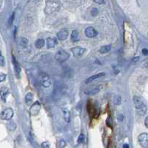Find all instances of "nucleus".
I'll list each match as a JSON object with an SVG mask.
<instances>
[{
  "instance_id": "f257e3e1",
  "label": "nucleus",
  "mask_w": 148,
  "mask_h": 148,
  "mask_svg": "<svg viewBox=\"0 0 148 148\" xmlns=\"http://www.w3.org/2000/svg\"><path fill=\"white\" fill-rule=\"evenodd\" d=\"M133 103L137 114H138L139 116H144L147 112V107L145 104L143 102L142 99L138 96H134Z\"/></svg>"
},
{
  "instance_id": "f03ea898",
  "label": "nucleus",
  "mask_w": 148,
  "mask_h": 148,
  "mask_svg": "<svg viewBox=\"0 0 148 148\" xmlns=\"http://www.w3.org/2000/svg\"><path fill=\"white\" fill-rule=\"evenodd\" d=\"M61 3L59 1H48L46 2L44 11L47 14H51L59 10Z\"/></svg>"
},
{
  "instance_id": "7ed1b4c3",
  "label": "nucleus",
  "mask_w": 148,
  "mask_h": 148,
  "mask_svg": "<svg viewBox=\"0 0 148 148\" xmlns=\"http://www.w3.org/2000/svg\"><path fill=\"white\" fill-rule=\"evenodd\" d=\"M55 59L59 62H64L67 61L69 57H70V54L64 50H59L55 55Z\"/></svg>"
},
{
  "instance_id": "20e7f679",
  "label": "nucleus",
  "mask_w": 148,
  "mask_h": 148,
  "mask_svg": "<svg viewBox=\"0 0 148 148\" xmlns=\"http://www.w3.org/2000/svg\"><path fill=\"white\" fill-rule=\"evenodd\" d=\"M14 112L12 108L7 107L4 109L1 113V118L6 121H11V119L13 117Z\"/></svg>"
},
{
  "instance_id": "39448f33",
  "label": "nucleus",
  "mask_w": 148,
  "mask_h": 148,
  "mask_svg": "<svg viewBox=\"0 0 148 148\" xmlns=\"http://www.w3.org/2000/svg\"><path fill=\"white\" fill-rule=\"evenodd\" d=\"M40 84L44 87H49L52 85V80L50 76L44 73H42L40 75Z\"/></svg>"
},
{
  "instance_id": "423d86ee",
  "label": "nucleus",
  "mask_w": 148,
  "mask_h": 148,
  "mask_svg": "<svg viewBox=\"0 0 148 148\" xmlns=\"http://www.w3.org/2000/svg\"><path fill=\"white\" fill-rule=\"evenodd\" d=\"M138 142L142 147L147 148L148 147V133H141L138 137Z\"/></svg>"
},
{
  "instance_id": "0eeeda50",
  "label": "nucleus",
  "mask_w": 148,
  "mask_h": 148,
  "mask_svg": "<svg viewBox=\"0 0 148 148\" xmlns=\"http://www.w3.org/2000/svg\"><path fill=\"white\" fill-rule=\"evenodd\" d=\"M42 108L41 104L39 102V101H36L35 103H33L32 105V106L30 108V113L31 116H36L38 115L39 113L40 112Z\"/></svg>"
},
{
  "instance_id": "6e6552de",
  "label": "nucleus",
  "mask_w": 148,
  "mask_h": 148,
  "mask_svg": "<svg viewBox=\"0 0 148 148\" xmlns=\"http://www.w3.org/2000/svg\"><path fill=\"white\" fill-rule=\"evenodd\" d=\"M70 51H71V53H73V56L79 57V56H82L83 54L85 53L86 49L84 48L79 47V46H77V47L72 48L70 49Z\"/></svg>"
},
{
  "instance_id": "1a4fd4ad",
  "label": "nucleus",
  "mask_w": 148,
  "mask_h": 148,
  "mask_svg": "<svg viewBox=\"0 0 148 148\" xmlns=\"http://www.w3.org/2000/svg\"><path fill=\"white\" fill-rule=\"evenodd\" d=\"M85 34L87 37H88V38L92 39V38L96 37L98 35V33L93 27H87L85 30Z\"/></svg>"
},
{
  "instance_id": "9d476101",
  "label": "nucleus",
  "mask_w": 148,
  "mask_h": 148,
  "mask_svg": "<svg viewBox=\"0 0 148 148\" xmlns=\"http://www.w3.org/2000/svg\"><path fill=\"white\" fill-rule=\"evenodd\" d=\"M68 35H69V32L68 31V30L62 29L57 33V38L59 40L63 41V40H65L68 38Z\"/></svg>"
},
{
  "instance_id": "9b49d317",
  "label": "nucleus",
  "mask_w": 148,
  "mask_h": 148,
  "mask_svg": "<svg viewBox=\"0 0 148 148\" xmlns=\"http://www.w3.org/2000/svg\"><path fill=\"white\" fill-rule=\"evenodd\" d=\"M58 42L57 39L55 38H52V37H48L47 39V48L48 49L53 48L57 44Z\"/></svg>"
},
{
  "instance_id": "f8f14e48",
  "label": "nucleus",
  "mask_w": 148,
  "mask_h": 148,
  "mask_svg": "<svg viewBox=\"0 0 148 148\" xmlns=\"http://www.w3.org/2000/svg\"><path fill=\"white\" fill-rule=\"evenodd\" d=\"M105 76V73H100L96 74V75H93V76H90L89 78H87L85 80V83H86V84H88V83H90L92 81H93L96 79H99L100 77H102V76Z\"/></svg>"
},
{
  "instance_id": "ddd939ff",
  "label": "nucleus",
  "mask_w": 148,
  "mask_h": 148,
  "mask_svg": "<svg viewBox=\"0 0 148 148\" xmlns=\"http://www.w3.org/2000/svg\"><path fill=\"white\" fill-rule=\"evenodd\" d=\"M62 113H63L64 120L66 122L69 123L70 122V113L69 110L67 108H63L62 109Z\"/></svg>"
},
{
  "instance_id": "4468645a",
  "label": "nucleus",
  "mask_w": 148,
  "mask_h": 148,
  "mask_svg": "<svg viewBox=\"0 0 148 148\" xmlns=\"http://www.w3.org/2000/svg\"><path fill=\"white\" fill-rule=\"evenodd\" d=\"M12 60H13V66H14V69H15V72H16V76L19 77V74H20V67H19V64L17 62V61L16 60L14 56H13L12 57Z\"/></svg>"
},
{
  "instance_id": "2eb2a0df",
  "label": "nucleus",
  "mask_w": 148,
  "mask_h": 148,
  "mask_svg": "<svg viewBox=\"0 0 148 148\" xmlns=\"http://www.w3.org/2000/svg\"><path fill=\"white\" fill-rule=\"evenodd\" d=\"M70 39H71V41L73 42H78L79 40V33L76 30L73 31L70 35Z\"/></svg>"
},
{
  "instance_id": "dca6fc26",
  "label": "nucleus",
  "mask_w": 148,
  "mask_h": 148,
  "mask_svg": "<svg viewBox=\"0 0 148 148\" xmlns=\"http://www.w3.org/2000/svg\"><path fill=\"white\" fill-rule=\"evenodd\" d=\"M6 127L7 128V130L9 131H11V132H13L15 131L16 130V124L13 121H9L7 124H6Z\"/></svg>"
},
{
  "instance_id": "f3484780",
  "label": "nucleus",
  "mask_w": 148,
  "mask_h": 148,
  "mask_svg": "<svg viewBox=\"0 0 148 148\" xmlns=\"http://www.w3.org/2000/svg\"><path fill=\"white\" fill-rule=\"evenodd\" d=\"M8 94H9V90L7 87H3L1 88V97L4 101H6V99H7Z\"/></svg>"
},
{
  "instance_id": "a211bd4d",
  "label": "nucleus",
  "mask_w": 148,
  "mask_h": 148,
  "mask_svg": "<svg viewBox=\"0 0 148 148\" xmlns=\"http://www.w3.org/2000/svg\"><path fill=\"white\" fill-rule=\"evenodd\" d=\"M100 91L99 87H94V88H90L85 91V93L87 95H95L97 94L98 92Z\"/></svg>"
},
{
  "instance_id": "6ab92c4d",
  "label": "nucleus",
  "mask_w": 148,
  "mask_h": 148,
  "mask_svg": "<svg viewBox=\"0 0 148 148\" xmlns=\"http://www.w3.org/2000/svg\"><path fill=\"white\" fill-rule=\"evenodd\" d=\"M33 95L32 92H28V93H27V95L25 96V103L27 105H30L32 101H33Z\"/></svg>"
},
{
  "instance_id": "aec40b11",
  "label": "nucleus",
  "mask_w": 148,
  "mask_h": 148,
  "mask_svg": "<svg viewBox=\"0 0 148 148\" xmlns=\"http://www.w3.org/2000/svg\"><path fill=\"white\" fill-rule=\"evenodd\" d=\"M44 44H45V41L43 39H39L35 42V46L38 49H40L42 47H44Z\"/></svg>"
},
{
  "instance_id": "412c9836",
  "label": "nucleus",
  "mask_w": 148,
  "mask_h": 148,
  "mask_svg": "<svg viewBox=\"0 0 148 148\" xmlns=\"http://www.w3.org/2000/svg\"><path fill=\"white\" fill-rule=\"evenodd\" d=\"M110 50H111V45L107 44V45H104L102 47H101L99 51L101 53H108Z\"/></svg>"
},
{
  "instance_id": "4be33fe9",
  "label": "nucleus",
  "mask_w": 148,
  "mask_h": 148,
  "mask_svg": "<svg viewBox=\"0 0 148 148\" xmlns=\"http://www.w3.org/2000/svg\"><path fill=\"white\" fill-rule=\"evenodd\" d=\"M19 44H20V45L22 46V47L25 48L26 46L27 45V44H28V39H27V38H25V37H22V38L20 39Z\"/></svg>"
},
{
  "instance_id": "5701e85b",
  "label": "nucleus",
  "mask_w": 148,
  "mask_h": 148,
  "mask_svg": "<svg viewBox=\"0 0 148 148\" xmlns=\"http://www.w3.org/2000/svg\"><path fill=\"white\" fill-rule=\"evenodd\" d=\"M122 102V98L120 96H118L116 95L114 98H113V103L116 105H120Z\"/></svg>"
},
{
  "instance_id": "b1692460",
  "label": "nucleus",
  "mask_w": 148,
  "mask_h": 148,
  "mask_svg": "<svg viewBox=\"0 0 148 148\" xmlns=\"http://www.w3.org/2000/svg\"><path fill=\"white\" fill-rule=\"evenodd\" d=\"M85 140V135L83 134L82 133H80V135L79 136V138H78V144H82V143H84Z\"/></svg>"
},
{
  "instance_id": "393cba45",
  "label": "nucleus",
  "mask_w": 148,
  "mask_h": 148,
  "mask_svg": "<svg viewBox=\"0 0 148 148\" xmlns=\"http://www.w3.org/2000/svg\"><path fill=\"white\" fill-rule=\"evenodd\" d=\"M66 146V142L64 139H60L59 143H58V147L59 148H64Z\"/></svg>"
},
{
  "instance_id": "a878e982",
  "label": "nucleus",
  "mask_w": 148,
  "mask_h": 148,
  "mask_svg": "<svg viewBox=\"0 0 148 148\" xmlns=\"http://www.w3.org/2000/svg\"><path fill=\"white\" fill-rule=\"evenodd\" d=\"M14 16H15V13L13 12L12 14H11V16H10V18H9V19H8V22H7V25L10 26V25H11L12 24H13V20H14Z\"/></svg>"
},
{
  "instance_id": "bb28decb",
  "label": "nucleus",
  "mask_w": 148,
  "mask_h": 148,
  "mask_svg": "<svg viewBox=\"0 0 148 148\" xmlns=\"http://www.w3.org/2000/svg\"><path fill=\"white\" fill-rule=\"evenodd\" d=\"M91 15L92 16H96L98 14H99V9L98 8H96V7H94V8H92V10H91Z\"/></svg>"
},
{
  "instance_id": "cd10ccee",
  "label": "nucleus",
  "mask_w": 148,
  "mask_h": 148,
  "mask_svg": "<svg viewBox=\"0 0 148 148\" xmlns=\"http://www.w3.org/2000/svg\"><path fill=\"white\" fill-rule=\"evenodd\" d=\"M0 64H1V67H4L5 64V58L2 56V53H0Z\"/></svg>"
},
{
  "instance_id": "c85d7f7f",
  "label": "nucleus",
  "mask_w": 148,
  "mask_h": 148,
  "mask_svg": "<svg viewBox=\"0 0 148 148\" xmlns=\"http://www.w3.org/2000/svg\"><path fill=\"white\" fill-rule=\"evenodd\" d=\"M41 145H42V148H50V144L48 142H44L42 143Z\"/></svg>"
},
{
  "instance_id": "c756f323",
  "label": "nucleus",
  "mask_w": 148,
  "mask_h": 148,
  "mask_svg": "<svg viewBox=\"0 0 148 148\" xmlns=\"http://www.w3.org/2000/svg\"><path fill=\"white\" fill-rule=\"evenodd\" d=\"M6 77H7V75H6L5 73H0V81H5V79H6Z\"/></svg>"
},
{
  "instance_id": "7c9ffc66",
  "label": "nucleus",
  "mask_w": 148,
  "mask_h": 148,
  "mask_svg": "<svg viewBox=\"0 0 148 148\" xmlns=\"http://www.w3.org/2000/svg\"><path fill=\"white\" fill-rule=\"evenodd\" d=\"M94 2L98 3V4H105V3H106V2L103 1V0H95Z\"/></svg>"
},
{
  "instance_id": "2f4dec72",
  "label": "nucleus",
  "mask_w": 148,
  "mask_h": 148,
  "mask_svg": "<svg viewBox=\"0 0 148 148\" xmlns=\"http://www.w3.org/2000/svg\"><path fill=\"white\" fill-rule=\"evenodd\" d=\"M144 124H145V127L148 128V116H147L144 120Z\"/></svg>"
},
{
  "instance_id": "473e14b6",
  "label": "nucleus",
  "mask_w": 148,
  "mask_h": 148,
  "mask_svg": "<svg viewBox=\"0 0 148 148\" xmlns=\"http://www.w3.org/2000/svg\"><path fill=\"white\" fill-rule=\"evenodd\" d=\"M142 53H143L144 55H145V56L148 55V50L146 49V48L143 49V50H142Z\"/></svg>"
},
{
  "instance_id": "72a5a7b5",
  "label": "nucleus",
  "mask_w": 148,
  "mask_h": 148,
  "mask_svg": "<svg viewBox=\"0 0 148 148\" xmlns=\"http://www.w3.org/2000/svg\"><path fill=\"white\" fill-rule=\"evenodd\" d=\"M123 148H129V145L127 144H124L123 145Z\"/></svg>"
},
{
  "instance_id": "f704fd0d",
  "label": "nucleus",
  "mask_w": 148,
  "mask_h": 148,
  "mask_svg": "<svg viewBox=\"0 0 148 148\" xmlns=\"http://www.w3.org/2000/svg\"><path fill=\"white\" fill-rule=\"evenodd\" d=\"M147 34H148V33H147Z\"/></svg>"
}]
</instances>
